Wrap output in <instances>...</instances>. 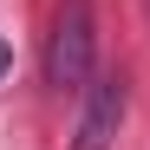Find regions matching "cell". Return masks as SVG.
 <instances>
[{"label": "cell", "mask_w": 150, "mask_h": 150, "mask_svg": "<svg viewBox=\"0 0 150 150\" xmlns=\"http://www.w3.org/2000/svg\"><path fill=\"white\" fill-rule=\"evenodd\" d=\"M91 0H59L52 33H46V85L52 91H85L91 85Z\"/></svg>", "instance_id": "cell-1"}, {"label": "cell", "mask_w": 150, "mask_h": 150, "mask_svg": "<svg viewBox=\"0 0 150 150\" xmlns=\"http://www.w3.org/2000/svg\"><path fill=\"white\" fill-rule=\"evenodd\" d=\"M124 124V72H98L85 85V111L72 124V150H111Z\"/></svg>", "instance_id": "cell-2"}, {"label": "cell", "mask_w": 150, "mask_h": 150, "mask_svg": "<svg viewBox=\"0 0 150 150\" xmlns=\"http://www.w3.org/2000/svg\"><path fill=\"white\" fill-rule=\"evenodd\" d=\"M7 65H13V52H7V39H0V72H7Z\"/></svg>", "instance_id": "cell-3"}]
</instances>
